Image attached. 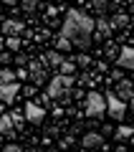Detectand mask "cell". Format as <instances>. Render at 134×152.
<instances>
[{"label": "cell", "mask_w": 134, "mask_h": 152, "mask_svg": "<svg viewBox=\"0 0 134 152\" xmlns=\"http://www.w3.org/2000/svg\"><path fill=\"white\" fill-rule=\"evenodd\" d=\"M63 36H68V41L79 51H86L94 41V20L89 15H84L81 10H68L63 20Z\"/></svg>", "instance_id": "1"}, {"label": "cell", "mask_w": 134, "mask_h": 152, "mask_svg": "<svg viewBox=\"0 0 134 152\" xmlns=\"http://www.w3.org/2000/svg\"><path fill=\"white\" fill-rule=\"evenodd\" d=\"M71 86H74V76H68V74H58V76H53V79L48 81V91H46V96H48V99L68 96Z\"/></svg>", "instance_id": "2"}, {"label": "cell", "mask_w": 134, "mask_h": 152, "mask_svg": "<svg viewBox=\"0 0 134 152\" xmlns=\"http://www.w3.org/2000/svg\"><path fill=\"white\" fill-rule=\"evenodd\" d=\"M104 112H106V99H104L101 94L91 91L86 96V117H89V119H101Z\"/></svg>", "instance_id": "3"}, {"label": "cell", "mask_w": 134, "mask_h": 152, "mask_svg": "<svg viewBox=\"0 0 134 152\" xmlns=\"http://www.w3.org/2000/svg\"><path fill=\"white\" fill-rule=\"evenodd\" d=\"M106 109H109V117L111 119H124V114H127V102L119 99L114 91L106 94Z\"/></svg>", "instance_id": "4"}, {"label": "cell", "mask_w": 134, "mask_h": 152, "mask_svg": "<svg viewBox=\"0 0 134 152\" xmlns=\"http://www.w3.org/2000/svg\"><path fill=\"white\" fill-rule=\"evenodd\" d=\"M28 79H31L36 86L46 84V81H48V71H46V64H43V61H33V64H28Z\"/></svg>", "instance_id": "5"}, {"label": "cell", "mask_w": 134, "mask_h": 152, "mask_svg": "<svg viewBox=\"0 0 134 152\" xmlns=\"http://www.w3.org/2000/svg\"><path fill=\"white\" fill-rule=\"evenodd\" d=\"M81 147H86V150H104V147H106L104 134H99V132H86V134L81 137Z\"/></svg>", "instance_id": "6"}, {"label": "cell", "mask_w": 134, "mask_h": 152, "mask_svg": "<svg viewBox=\"0 0 134 152\" xmlns=\"http://www.w3.org/2000/svg\"><path fill=\"white\" fill-rule=\"evenodd\" d=\"M109 36H111V23L101 15L99 20H94V41H109Z\"/></svg>", "instance_id": "7"}, {"label": "cell", "mask_w": 134, "mask_h": 152, "mask_svg": "<svg viewBox=\"0 0 134 152\" xmlns=\"http://www.w3.org/2000/svg\"><path fill=\"white\" fill-rule=\"evenodd\" d=\"M18 91H20V86H18L15 81H10V84H0V102L5 104H13L15 102V96H18Z\"/></svg>", "instance_id": "8"}, {"label": "cell", "mask_w": 134, "mask_h": 152, "mask_svg": "<svg viewBox=\"0 0 134 152\" xmlns=\"http://www.w3.org/2000/svg\"><path fill=\"white\" fill-rule=\"evenodd\" d=\"M23 112H25V122H31V124H41L43 117H46V112H43L38 104H33V102H28Z\"/></svg>", "instance_id": "9"}, {"label": "cell", "mask_w": 134, "mask_h": 152, "mask_svg": "<svg viewBox=\"0 0 134 152\" xmlns=\"http://www.w3.org/2000/svg\"><path fill=\"white\" fill-rule=\"evenodd\" d=\"M114 94L129 104V99L134 96V86H132V81H129V79H119V81H117V89H114Z\"/></svg>", "instance_id": "10"}, {"label": "cell", "mask_w": 134, "mask_h": 152, "mask_svg": "<svg viewBox=\"0 0 134 152\" xmlns=\"http://www.w3.org/2000/svg\"><path fill=\"white\" fill-rule=\"evenodd\" d=\"M3 28V36H20L23 33V20H15V18H5L0 23Z\"/></svg>", "instance_id": "11"}, {"label": "cell", "mask_w": 134, "mask_h": 152, "mask_svg": "<svg viewBox=\"0 0 134 152\" xmlns=\"http://www.w3.org/2000/svg\"><path fill=\"white\" fill-rule=\"evenodd\" d=\"M15 134H18V129H15V124H13V117L10 114H3V117H0V137L13 140Z\"/></svg>", "instance_id": "12"}, {"label": "cell", "mask_w": 134, "mask_h": 152, "mask_svg": "<svg viewBox=\"0 0 134 152\" xmlns=\"http://www.w3.org/2000/svg\"><path fill=\"white\" fill-rule=\"evenodd\" d=\"M117 64L119 69H134V48H119V56H117Z\"/></svg>", "instance_id": "13"}, {"label": "cell", "mask_w": 134, "mask_h": 152, "mask_svg": "<svg viewBox=\"0 0 134 152\" xmlns=\"http://www.w3.org/2000/svg\"><path fill=\"white\" fill-rule=\"evenodd\" d=\"M41 61H43L46 66H56V69H58V66L63 64V56H61V51H51V53H46Z\"/></svg>", "instance_id": "14"}, {"label": "cell", "mask_w": 134, "mask_h": 152, "mask_svg": "<svg viewBox=\"0 0 134 152\" xmlns=\"http://www.w3.org/2000/svg\"><path fill=\"white\" fill-rule=\"evenodd\" d=\"M132 137H134V129L132 127H119L117 132H114V140H119V142H132Z\"/></svg>", "instance_id": "15"}, {"label": "cell", "mask_w": 134, "mask_h": 152, "mask_svg": "<svg viewBox=\"0 0 134 152\" xmlns=\"http://www.w3.org/2000/svg\"><path fill=\"white\" fill-rule=\"evenodd\" d=\"M129 26V15L127 13H117V15L111 18V28H127Z\"/></svg>", "instance_id": "16"}, {"label": "cell", "mask_w": 134, "mask_h": 152, "mask_svg": "<svg viewBox=\"0 0 134 152\" xmlns=\"http://www.w3.org/2000/svg\"><path fill=\"white\" fill-rule=\"evenodd\" d=\"M91 8H94L96 15H104L109 10V0H91Z\"/></svg>", "instance_id": "17"}, {"label": "cell", "mask_w": 134, "mask_h": 152, "mask_svg": "<svg viewBox=\"0 0 134 152\" xmlns=\"http://www.w3.org/2000/svg\"><path fill=\"white\" fill-rule=\"evenodd\" d=\"M56 48H58V51H71V48H74V43L68 41V36H63V33H61V36L56 38Z\"/></svg>", "instance_id": "18"}, {"label": "cell", "mask_w": 134, "mask_h": 152, "mask_svg": "<svg viewBox=\"0 0 134 152\" xmlns=\"http://www.w3.org/2000/svg\"><path fill=\"white\" fill-rule=\"evenodd\" d=\"M5 46H8V51H20V38L18 36H5Z\"/></svg>", "instance_id": "19"}, {"label": "cell", "mask_w": 134, "mask_h": 152, "mask_svg": "<svg viewBox=\"0 0 134 152\" xmlns=\"http://www.w3.org/2000/svg\"><path fill=\"white\" fill-rule=\"evenodd\" d=\"M10 117H13L15 129H23V124H25V112H10Z\"/></svg>", "instance_id": "20"}, {"label": "cell", "mask_w": 134, "mask_h": 152, "mask_svg": "<svg viewBox=\"0 0 134 152\" xmlns=\"http://www.w3.org/2000/svg\"><path fill=\"white\" fill-rule=\"evenodd\" d=\"M10 81H15V74L10 69H0V84H10Z\"/></svg>", "instance_id": "21"}, {"label": "cell", "mask_w": 134, "mask_h": 152, "mask_svg": "<svg viewBox=\"0 0 134 152\" xmlns=\"http://www.w3.org/2000/svg\"><path fill=\"white\" fill-rule=\"evenodd\" d=\"M20 8H23V13H28V15H31V13L38 8V0H20Z\"/></svg>", "instance_id": "22"}, {"label": "cell", "mask_w": 134, "mask_h": 152, "mask_svg": "<svg viewBox=\"0 0 134 152\" xmlns=\"http://www.w3.org/2000/svg\"><path fill=\"white\" fill-rule=\"evenodd\" d=\"M74 69H76V61H63V64H61L58 66V71H61V74H74Z\"/></svg>", "instance_id": "23"}, {"label": "cell", "mask_w": 134, "mask_h": 152, "mask_svg": "<svg viewBox=\"0 0 134 152\" xmlns=\"http://www.w3.org/2000/svg\"><path fill=\"white\" fill-rule=\"evenodd\" d=\"M106 56H109V58H117V56H119V46H114L111 41H109V43H106Z\"/></svg>", "instance_id": "24"}, {"label": "cell", "mask_w": 134, "mask_h": 152, "mask_svg": "<svg viewBox=\"0 0 134 152\" xmlns=\"http://www.w3.org/2000/svg\"><path fill=\"white\" fill-rule=\"evenodd\" d=\"M89 61H91V58H89V56H86V53L76 56V66H89Z\"/></svg>", "instance_id": "25"}, {"label": "cell", "mask_w": 134, "mask_h": 152, "mask_svg": "<svg viewBox=\"0 0 134 152\" xmlns=\"http://www.w3.org/2000/svg\"><path fill=\"white\" fill-rule=\"evenodd\" d=\"M10 58H13V56L8 53V51H3V48H0V64H3V66H5V64H10Z\"/></svg>", "instance_id": "26"}, {"label": "cell", "mask_w": 134, "mask_h": 152, "mask_svg": "<svg viewBox=\"0 0 134 152\" xmlns=\"http://www.w3.org/2000/svg\"><path fill=\"white\" fill-rule=\"evenodd\" d=\"M15 64H18V66H25V64H28V58H25V56H20V53H18V56H15Z\"/></svg>", "instance_id": "27"}, {"label": "cell", "mask_w": 134, "mask_h": 152, "mask_svg": "<svg viewBox=\"0 0 134 152\" xmlns=\"http://www.w3.org/2000/svg\"><path fill=\"white\" fill-rule=\"evenodd\" d=\"M15 79H28V71H25V69H20V71L15 74Z\"/></svg>", "instance_id": "28"}, {"label": "cell", "mask_w": 134, "mask_h": 152, "mask_svg": "<svg viewBox=\"0 0 134 152\" xmlns=\"http://www.w3.org/2000/svg\"><path fill=\"white\" fill-rule=\"evenodd\" d=\"M33 94H36V84L33 86H25V96H33Z\"/></svg>", "instance_id": "29"}, {"label": "cell", "mask_w": 134, "mask_h": 152, "mask_svg": "<svg viewBox=\"0 0 134 152\" xmlns=\"http://www.w3.org/2000/svg\"><path fill=\"white\" fill-rule=\"evenodd\" d=\"M18 150H20L18 145H5V152H18Z\"/></svg>", "instance_id": "30"}, {"label": "cell", "mask_w": 134, "mask_h": 152, "mask_svg": "<svg viewBox=\"0 0 134 152\" xmlns=\"http://www.w3.org/2000/svg\"><path fill=\"white\" fill-rule=\"evenodd\" d=\"M3 5H15V3H20V0H0Z\"/></svg>", "instance_id": "31"}, {"label": "cell", "mask_w": 134, "mask_h": 152, "mask_svg": "<svg viewBox=\"0 0 134 152\" xmlns=\"http://www.w3.org/2000/svg\"><path fill=\"white\" fill-rule=\"evenodd\" d=\"M0 48H5V36H0Z\"/></svg>", "instance_id": "32"}, {"label": "cell", "mask_w": 134, "mask_h": 152, "mask_svg": "<svg viewBox=\"0 0 134 152\" xmlns=\"http://www.w3.org/2000/svg\"><path fill=\"white\" fill-rule=\"evenodd\" d=\"M129 104H132V114H134V96H132V99H129Z\"/></svg>", "instance_id": "33"}, {"label": "cell", "mask_w": 134, "mask_h": 152, "mask_svg": "<svg viewBox=\"0 0 134 152\" xmlns=\"http://www.w3.org/2000/svg\"><path fill=\"white\" fill-rule=\"evenodd\" d=\"M3 112H5V104H3V102H0V114H3Z\"/></svg>", "instance_id": "34"}, {"label": "cell", "mask_w": 134, "mask_h": 152, "mask_svg": "<svg viewBox=\"0 0 134 152\" xmlns=\"http://www.w3.org/2000/svg\"><path fill=\"white\" fill-rule=\"evenodd\" d=\"M0 23H3V18H0Z\"/></svg>", "instance_id": "35"}]
</instances>
